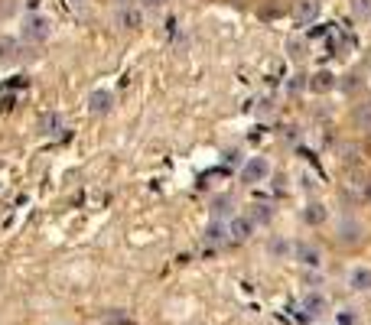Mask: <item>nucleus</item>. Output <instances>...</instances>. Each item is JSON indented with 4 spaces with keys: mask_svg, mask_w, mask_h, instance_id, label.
<instances>
[{
    "mask_svg": "<svg viewBox=\"0 0 371 325\" xmlns=\"http://www.w3.org/2000/svg\"><path fill=\"white\" fill-rule=\"evenodd\" d=\"M271 179V159L267 157H247L241 166V183L247 185H261Z\"/></svg>",
    "mask_w": 371,
    "mask_h": 325,
    "instance_id": "obj_1",
    "label": "nucleus"
},
{
    "mask_svg": "<svg viewBox=\"0 0 371 325\" xmlns=\"http://www.w3.org/2000/svg\"><path fill=\"white\" fill-rule=\"evenodd\" d=\"M326 312V296L323 293H306V296H300V303H297V322H313V319H319Z\"/></svg>",
    "mask_w": 371,
    "mask_h": 325,
    "instance_id": "obj_2",
    "label": "nucleus"
},
{
    "mask_svg": "<svg viewBox=\"0 0 371 325\" xmlns=\"http://www.w3.org/2000/svg\"><path fill=\"white\" fill-rule=\"evenodd\" d=\"M23 36H27L30 43H43L53 36V20L43 17V13H33V17L23 20Z\"/></svg>",
    "mask_w": 371,
    "mask_h": 325,
    "instance_id": "obj_3",
    "label": "nucleus"
},
{
    "mask_svg": "<svg viewBox=\"0 0 371 325\" xmlns=\"http://www.w3.org/2000/svg\"><path fill=\"white\" fill-rule=\"evenodd\" d=\"M323 13V4L319 0H297L293 4V20H297V27H313Z\"/></svg>",
    "mask_w": 371,
    "mask_h": 325,
    "instance_id": "obj_4",
    "label": "nucleus"
},
{
    "mask_svg": "<svg viewBox=\"0 0 371 325\" xmlns=\"http://www.w3.org/2000/svg\"><path fill=\"white\" fill-rule=\"evenodd\" d=\"M254 221L247 218V215H235V218L228 221V241H235V244H245L247 237L254 234Z\"/></svg>",
    "mask_w": 371,
    "mask_h": 325,
    "instance_id": "obj_5",
    "label": "nucleus"
},
{
    "mask_svg": "<svg viewBox=\"0 0 371 325\" xmlns=\"http://www.w3.org/2000/svg\"><path fill=\"white\" fill-rule=\"evenodd\" d=\"M111 107H115V95H111V91L108 88H95L89 95V114H108V111H111Z\"/></svg>",
    "mask_w": 371,
    "mask_h": 325,
    "instance_id": "obj_6",
    "label": "nucleus"
},
{
    "mask_svg": "<svg viewBox=\"0 0 371 325\" xmlns=\"http://www.w3.org/2000/svg\"><path fill=\"white\" fill-rule=\"evenodd\" d=\"M293 257H297L303 267H319V264H323V254H319V247L309 244V241H300V244L293 247Z\"/></svg>",
    "mask_w": 371,
    "mask_h": 325,
    "instance_id": "obj_7",
    "label": "nucleus"
},
{
    "mask_svg": "<svg viewBox=\"0 0 371 325\" xmlns=\"http://www.w3.org/2000/svg\"><path fill=\"white\" fill-rule=\"evenodd\" d=\"M349 286L358 293L371 290V267H352V270H349Z\"/></svg>",
    "mask_w": 371,
    "mask_h": 325,
    "instance_id": "obj_8",
    "label": "nucleus"
},
{
    "mask_svg": "<svg viewBox=\"0 0 371 325\" xmlns=\"http://www.w3.org/2000/svg\"><path fill=\"white\" fill-rule=\"evenodd\" d=\"M332 85H336V75H332V72H316V75H313V85H309V88L323 95V91H329Z\"/></svg>",
    "mask_w": 371,
    "mask_h": 325,
    "instance_id": "obj_9",
    "label": "nucleus"
},
{
    "mask_svg": "<svg viewBox=\"0 0 371 325\" xmlns=\"http://www.w3.org/2000/svg\"><path fill=\"white\" fill-rule=\"evenodd\" d=\"M36 127H39L43 133H59L62 131V117L59 114H39Z\"/></svg>",
    "mask_w": 371,
    "mask_h": 325,
    "instance_id": "obj_10",
    "label": "nucleus"
},
{
    "mask_svg": "<svg viewBox=\"0 0 371 325\" xmlns=\"http://www.w3.org/2000/svg\"><path fill=\"white\" fill-rule=\"evenodd\" d=\"M205 241H209V244H221V241H228V225H219V221H212V225H209V231H205Z\"/></svg>",
    "mask_w": 371,
    "mask_h": 325,
    "instance_id": "obj_11",
    "label": "nucleus"
},
{
    "mask_svg": "<svg viewBox=\"0 0 371 325\" xmlns=\"http://www.w3.org/2000/svg\"><path fill=\"white\" fill-rule=\"evenodd\" d=\"M303 221H306V225H319V221H326V208H323L319 202L306 205V208H303Z\"/></svg>",
    "mask_w": 371,
    "mask_h": 325,
    "instance_id": "obj_12",
    "label": "nucleus"
},
{
    "mask_svg": "<svg viewBox=\"0 0 371 325\" xmlns=\"http://www.w3.org/2000/svg\"><path fill=\"white\" fill-rule=\"evenodd\" d=\"M336 319H339V325H355V312H352V309H342Z\"/></svg>",
    "mask_w": 371,
    "mask_h": 325,
    "instance_id": "obj_13",
    "label": "nucleus"
},
{
    "mask_svg": "<svg viewBox=\"0 0 371 325\" xmlns=\"http://www.w3.org/2000/svg\"><path fill=\"white\" fill-rule=\"evenodd\" d=\"M228 199H221V202H215V215H228Z\"/></svg>",
    "mask_w": 371,
    "mask_h": 325,
    "instance_id": "obj_14",
    "label": "nucleus"
},
{
    "mask_svg": "<svg viewBox=\"0 0 371 325\" xmlns=\"http://www.w3.org/2000/svg\"><path fill=\"white\" fill-rule=\"evenodd\" d=\"M147 4H160V0H147Z\"/></svg>",
    "mask_w": 371,
    "mask_h": 325,
    "instance_id": "obj_15",
    "label": "nucleus"
},
{
    "mask_svg": "<svg viewBox=\"0 0 371 325\" xmlns=\"http://www.w3.org/2000/svg\"><path fill=\"white\" fill-rule=\"evenodd\" d=\"M69 4H82V0H69Z\"/></svg>",
    "mask_w": 371,
    "mask_h": 325,
    "instance_id": "obj_16",
    "label": "nucleus"
}]
</instances>
